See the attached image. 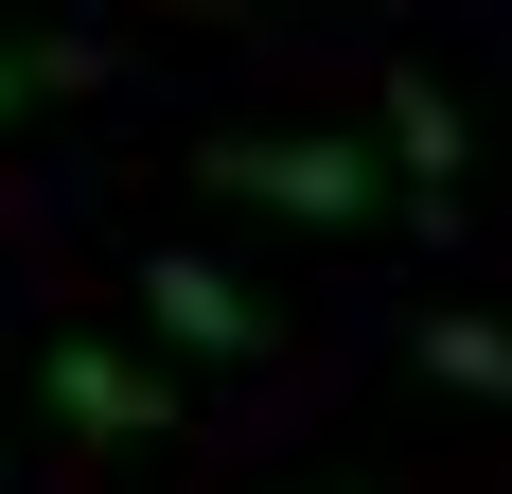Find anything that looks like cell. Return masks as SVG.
I'll return each instance as SVG.
<instances>
[{
    "label": "cell",
    "instance_id": "1",
    "mask_svg": "<svg viewBox=\"0 0 512 494\" xmlns=\"http://www.w3.org/2000/svg\"><path fill=\"white\" fill-rule=\"evenodd\" d=\"M195 177H212V195H248V212H283V230H354V212H371V159L318 142V124H248V142H212Z\"/></svg>",
    "mask_w": 512,
    "mask_h": 494
},
{
    "label": "cell",
    "instance_id": "2",
    "mask_svg": "<svg viewBox=\"0 0 512 494\" xmlns=\"http://www.w3.org/2000/svg\"><path fill=\"white\" fill-rule=\"evenodd\" d=\"M36 389H53V424H71V442H177V371H159V353H124V336H53Z\"/></svg>",
    "mask_w": 512,
    "mask_h": 494
},
{
    "label": "cell",
    "instance_id": "3",
    "mask_svg": "<svg viewBox=\"0 0 512 494\" xmlns=\"http://www.w3.org/2000/svg\"><path fill=\"white\" fill-rule=\"evenodd\" d=\"M142 318H159L177 353H265V336H283V318H265L212 247H142Z\"/></svg>",
    "mask_w": 512,
    "mask_h": 494
},
{
    "label": "cell",
    "instance_id": "4",
    "mask_svg": "<svg viewBox=\"0 0 512 494\" xmlns=\"http://www.w3.org/2000/svg\"><path fill=\"white\" fill-rule=\"evenodd\" d=\"M389 177H424V195H460V159H477V124H460V89H442V71H389Z\"/></svg>",
    "mask_w": 512,
    "mask_h": 494
},
{
    "label": "cell",
    "instance_id": "5",
    "mask_svg": "<svg viewBox=\"0 0 512 494\" xmlns=\"http://www.w3.org/2000/svg\"><path fill=\"white\" fill-rule=\"evenodd\" d=\"M424 371H442V389H477V406H512V336H495V318H460V300L424 318Z\"/></svg>",
    "mask_w": 512,
    "mask_h": 494
},
{
    "label": "cell",
    "instance_id": "6",
    "mask_svg": "<svg viewBox=\"0 0 512 494\" xmlns=\"http://www.w3.org/2000/svg\"><path fill=\"white\" fill-rule=\"evenodd\" d=\"M53 71H89V53H71V36H53V53H0V106H18V89H53Z\"/></svg>",
    "mask_w": 512,
    "mask_h": 494
}]
</instances>
